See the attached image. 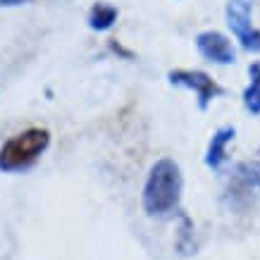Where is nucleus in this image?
Returning <instances> with one entry per match:
<instances>
[{
	"instance_id": "1",
	"label": "nucleus",
	"mask_w": 260,
	"mask_h": 260,
	"mask_svg": "<svg viewBox=\"0 0 260 260\" xmlns=\"http://www.w3.org/2000/svg\"><path fill=\"white\" fill-rule=\"evenodd\" d=\"M181 170L172 158H160L150 167L143 186V210L150 217H165L179 208L181 198Z\"/></svg>"
},
{
	"instance_id": "2",
	"label": "nucleus",
	"mask_w": 260,
	"mask_h": 260,
	"mask_svg": "<svg viewBox=\"0 0 260 260\" xmlns=\"http://www.w3.org/2000/svg\"><path fill=\"white\" fill-rule=\"evenodd\" d=\"M50 146V132L43 126L24 129L0 148V172H24L43 155Z\"/></svg>"
},
{
	"instance_id": "3",
	"label": "nucleus",
	"mask_w": 260,
	"mask_h": 260,
	"mask_svg": "<svg viewBox=\"0 0 260 260\" xmlns=\"http://www.w3.org/2000/svg\"><path fill=\"white\" fill-rule=\"evenodd\" d=\"M258 193H260V165L258 162H241L237 167V172L232 174L227 186L229 208L246 210V208L253 205Z\"/></svg>"
},
{
	"instance_id": "4",
	"label": "nucleus",
	"mask_w": 260,
	"mask_h": 260,
	"mask_svg": "<svg viewBox=\"0 0 260 260\" xmlns=\"http://www.w3.org/2000/svg\"><path fill=\"white\" fill-rule=\"evenodd\" d=\"M251 12H253V0H229L227 10H224L229 29L237 36L241 48L260 53V29H255L251 24Z\"/></svg>"
},
{
	"instance_id": "5",
	"label": "nucleus",
	"mask_w": 260,
	"mask_h": 260,
	"mask_svg": "<svg viewBox=\"0 0 260 260\" xmlns=\"http://www.w3.org/2000/svg\"><path fill=\"white\" fill-rule=\"evenodd\" d=\"M167 79H170V84H174V86L191 88V91L198 95V108H201V110H205L215 98H220V95L224 93V88H222L210 74L198 72V70H172V72H167Z\"/></svg>"
},
{
	"instance_id": "6",
	"label": "nucleus",
	"mask_w": 260,
	"mask_h": 260,
	"mask_svg": "<svg viewBox=\"0 0 260 260\" xmlns=\"http://www.w3.org/2000/svg\"><path fill=\"white\" fill-rule=\"evenodd\" d=\"M198 53L215 64H234L237 62V50L232 46V41L220 31H201L196 36Z\"/></svg>"
},
{
	"instance_id": "7",
	"label": "nucleus",
	"mask_w": 260,
	"mask_h": 260,
	"mask_svg": "<svg viewBox=\"0 0 260 260\" xmlns=\"http://www.w3.org/2000/svg\"><path fill=\"white\" fill-rule=\"evenodd\" d=\"M234 134H237L234 126H220L213 134L208 143V153H205V165L210 170H220L222 162L227 160V146L234 141Z\"/></svg>"
},
{
	"instance_id": "8",
	"label": "nucleus",
	"mask_w": 260,
	"mask_h": 260,
	"mask_svg": "<svg viewBox=\"0 0 260 260\" xmlns=\"http://www.w3.org/2000/svg\"><path fill=\"white\" fill-rule=\"evenodd\" d=\"M117 8L110 5V3H95L91 12H88V26L93 29V31H108L112 24L117 22Z\"/></svg>"
},
{
	"instance_id": "9",
	"label": "nucleus",
	"mask_w": 260,
	"mask_h": 260,
	"mask_svg": "<svg viewBox=\"0 0 260 260\" xmlns=\"http://www.w3.org/2000/svg\"><path fill=\"white\" fill-rule=\"evenodd\" d=\"M248 86L244 91V105L251 115H260V62H253L248 67Z\"/></svg>"
},
{
	"instance_id": "10",
	"label": "nucleus",
	"mask_w": 260,
	"mask_h": 260,
	"mask_svg": "<svg viewBox=\"0 0 260 260\" xmlns=\"http://www.w3.org/2000/svg\"><path fill=\"white\" fill-rule=\"evenodd\" d=\"M110 50H112V53H119V55H122V57H126V60H132V57H134V55H132V53H129V50H126V48H122V46H119L117 41H110Z\"/></svg>"
},
{
	"instance_id": "11",
	"label": "nucleus",
	"mask_w": 260,
	"mask_h": 260,
	"mask_svg": "<svg viewBox=\"0 0 260 260\" xmlns=\"http://www.w3.org/2000/svg\"><path fill=\"white\" fill-rule=\"evenodd\" d=\"M26 3H31V0H0V8H19Z\"/></svg>"
}]
</instances>
